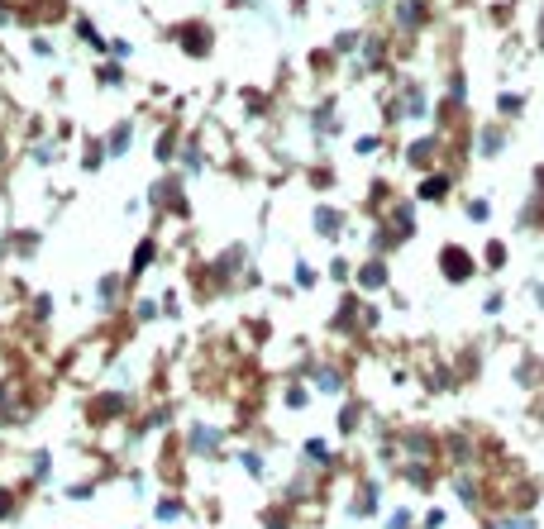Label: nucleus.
<instances>
[{"instance_id":"obj_1","label":"nucleus","mask_w":544,"mask_h":529,"mask_svg":"<svg viewBox=\"0 0 544 529\" xmlns=\"http://www.w3.org/2000/svg\"><path fill=\"white\" fill-rule=\"evenodd\" d=\"M444 272H449V277H463V272H468V258H458V248H449V258H444Z\"/></svg>"}]
</instances>
